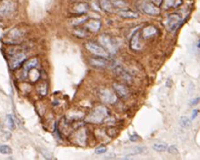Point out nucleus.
Segmentation results:
<instances>
[{
  "label": "nucleus",
  "mask_w": 200,
  "mask_h": 160,
  "mask_svg": "<svg viewBox=\"0 0 200 160\" xmlns=\"http://www.w3.org/2000/svg\"><path fill=\"white\" fill-rule=\"evenodd\" d=\"M141 38H142V34L141 32L137 30L132 36L131 40H130V48L132 50H141L143 48V44L141 42Z\"/></svg>",
  "instance_id": "9d476101"
},
{
  "label": "nucleus",
  "mask_w": 200,
  "mask_h": 160,
  "mask_svg": "<svg viewBox=\"0 0 200 160\" xmlns=\"http://www.w3.org/2000/svg\"><path fill=\"white\" fill-rule=\"evenodd\" d=\"M182 0H162L160 7L163 10H170L171 8L180 7L182 5Z\"/></svg>",
  "instance_id": "ddd939ff"
},
{
  "label": "nucleus",
  "mask_w": 200,
  "mask_h": 160,
  "mask_svg": "<svg viewBox=\"0 0 200 160\" xmlns=\"http://www.w3.org/2000/svg\"></svg>",
  "instance_id": "c9c22d12"
},
{
  "label": "nucleus",
  "mask_w": 200,
  "mask_h": 160,
  "mask_svg": "<svg viewBox=\"0 0 200 160\" xmlns=\"http://www.w3.org/2000/svg\"><path fill=\"white\" fill-rule=\"evenodd\" d=\"M113 88L116 92V95L121 98H126L129 96L130 91L126 85H124L121 83H114L113 84Z\"/></svg>",
  "instance_id": "9b49d317"
},
{
  "label": "nucleus",
  "mask_w": 200,
  "mask_h": 160,
  "mask_svg": "<svg viewBox=\"0 0 200 160\" xmlns=\"http://www.w3.org/2000/svg\"><path fill=\"white\" fill-rule=\"evenodd\" d=\"M86 27L92 33H97L100 30V28H101V21L97 20H97L96 19L90 20V21L87 23Z\"/></svg>",
  "instance_id": "6ab92c4d"
},
{
  "label": "nucleus",
  "mask_w": 200,
  "mask_h": 160,
  "mask_svg": "<svg viewBox=\"0 0 200 160\" xmlns=\"http://www.w3.org/2000/svg\"><path fill=\"white\" fill-rule=\"evenodd\" d=\"M145 150H146V147H134L131 148L127 152V154L129 156H134V155H138V154H143V152H145Z\"/></svg>",
  "instance_id": "4be33fe9"
},
{
  "label": "nucleus",
  "mask_w": 200,
  "mask_h": 160,
  "mask_svg": "<svg viewBox=\"0 0 200 160\" xmlns=\"http://www.w3.org/2000/svg\"><path fill=\"white\" fill-rule=\"evenodd\" d=\"M114 7L119 8V9H124L128 7V4L124 1V0H111Z\"/></svg>",
  "instance_id": "b1692460"
},
{
  "label": "nucleus",
  "mask_w": 200,
  "mask_h": 160,
  "mask_svg": "<svg viewBox=\"0 0 200 160\" xmlns=\"http://www.w3.org/2000/svg\"><path fill=\"white\" fill-rule=\"evenodd\" d=\"M117 14L119 16L123 17L124 19H136L139 17L138 13L128 9H121L120 11H118Z\"/></svg>",
  "instance_id": "2eb2a0df"
},
{
  "label": "nucleus",
  "mask_w": 200,
  "mask_h": 160,
  "mask_svg": "<svg viewBox=\"0 0 200 160\" xmlns=\"http://www.w3.org/2000/svg\"><path fill=\"white\" fill-rule=\"evenodd\" d=\"M37 64H38V59L36 58H34V59L28 60L27 62H25V64H24V71H23V77H24V78H25V77H27L29 70L35 68L37 66Z\"/></svg>",
  "instance_id": "a211bd4d"
},
{
  "label": "nucleus",
  "mask_w": 200,
  "mask_h": 160,
  "mask_svg": "<svg viewBox=\"0 0 200 160\" xmlns=\"http://www.w3.org/2000/svg\"><path fill=\"white\" fill-rule=\"evenodd\" d=\"M106 150H107V148L105 147H98L96 148V150H95V153L97 154V155H101V154H104L106 152Z\"/></svg>",
  "instance_id": "c85d7f7f"
},
{
  "label": "nucleus",
  "mask_w": 200,
  "mask_h": 160,
  "mask_svg": "<svg viewBox=\"0 0 200 160\" xmlns=\"http://www.w3.org/2000/svg\"><path fill=\"white\" fill-rule=\"evenodd\" d=\"M198 113H199V111H198L197 109H194L193 111H192V116H191V119H192V120H195V119L197 117Z\"/></svg>",
  "instance_id": "2f4dec72"
},
{
  "label": "nucleus",
  "mask_w": 200,
  "mask_h": 160,
  "mask_svg": "<svg viewBox=\"0 0 200 160\" xmlns=\"http://www.w3.org/2000/svg\"><path fill=\"white\" fill-rule=\"evenodd\" d=\"M197 48H198V49H200V40L198 41V43H197Z\"/></svg>",
  "instance_id": "f704fd0d"
},
{
  "label": "nucleus",
  "mask_w": 200,
  "mask_h": 160,
  "mask_svg": "<svg viewBox=\"0 0 200 160\" xmlns=\"http://www.w3.org/2000/svg\"><path fill=\"white\" fill-rule=\"evenodd\" d=\"M98 41L109 54H114V53L116 52V50H117V43L111 37L110 35H100L99 38H98Z\"/></svg>",
  "instance_id": "7ed1b4c3"
},
{
  "label": "nucleus",
  "mask_w": 200,
  "mask_h": 160,
  "mask_svg": "<svg viewBox=\"0 0 200 160\" xmlns=\"http://www.w3.org/2000/svg\"><path fill=\"white\" fill-rule=\"evenodd\" d=\"M26 59V55L23 52H14L9 55V67L11 70H16Z\"/></svg>",
  "instance_id": "6e6552de"
},
{
  "label": "nucleus",
  "mask_w": 200,
  "mask_h": 160,
  "mask_svg": "<svg viewBox=\"0 0 200 160\" xmlns=\"http://www.w3.org/2000/svg\"><path fill=\"white\" fill-rule=\"evenodd\" d=\"M109 111L104 106H98L90 112L86 119L88 122L91 123H101L108 117Z\"/></svg>",
  "instance_id": "f257e3e1"
},
{
  "label": "nucleus",
  "mask_w": 200,
  "mask_h": 160,
  "mask_svg": "<svg viewBox=\"0 0 200 160\" xmlns=\"http://www.w3.org/2000/svg\"><path fill=\"white\" fill-rule=\"evenodd\" d=\"M115 72H116V74L117 75L118 77H121L125 82H127V83H131L132 82V77L131 74L127 70H124V67L118 65V66H116L115 68Z\"/></svg>",
  "instance_id": "f8f14e48"
},
{
  "label": "nucleus",
  "mask_w": 200,
  "mask_h": 160,
  "mask_svg": "<svg viewBox=\"0 0 200 160\" xmlns=\"http://www.w3.org/2000/svg\"><path fill=\"white\" fill-rule=\"evenodd\" d=\"M98 96L103 103L107 105H113L117 101L116 95L107 88H103L98 91Z\"/></svg>",
  "instance_id": "1a4fd4ad"
},
{
  "label": "nucleus",
  "mask_w": 200,
  "mask_h": 160,
  "mask_svg": "<svg viewBox=\"0 0 200 160\" xmlns=\"http://www.w3.org/2000/svg\"><path fill=\"white\" fill-rule=\"evenodd\" d=\"M38 91L39 93L41 94L42 95H45L47 94V86H46V84H41L39 85L38 87Z\"/></svg>",
  "instance_id": "cd10ccee"
},
{
  "label": "nucleus",
  "mask_w": 200,
  "mask_h": 160,
  "mask_svg": "<svg viewBox=\"0 0 200 160\" xmlns=\"http://www.w3.org/2000/svg\"><path fill=\"white\" fill-rule=\"evenodd\" d=\"M7 126L9 127V129L10 130H14V121L13 118H12V116L11 115H7Z\"/></svg>",
  "instance_id": "bb28decb"
},
{
  "label": "nucleus",
  "mask_w": 200,
  "mask_h": 160,
  "mask_svg": "<svg viewBox=\"0 0 200 160\" xmlns=\"http://www.w3.org/2000/svg\"><path fill=\"white\" fill-rule=\"evenodd\" d=\"M99 7L105 13H113L114 5L111 0H99Z\"/></svg>",
  "instance_id": "aec40b11"
},
{
  "label": "nucleus",
  "mask_w": 200,
  "mask_h": 160,
  "mask_svg": "<svg viewBox=\"0 0 200 160\" xmlns=\"http://www.w3.org/2000/svg\"><path fill=\"white\" fill-rule=\"evenodd\" d=\"M89 63L97 68H105L107 65V59L106 58L103 57H96V58H91L89 59Z\"/></svg>",
  "instance_id": "dca6fc26"
},
{
  "label": "nucleus",
  "mask_w": 200,
  "mask_h": 160,
  "mask_svg": "<svg viewBox=\"0 0 200 160\" xmlns=\"http://www.w3.org/2000/svg\"><path fill=\"white\" fill-rule=\"evenodd\" d=\"M85 47L89 52H91L94 55L106 58V59L109 57V53L105 50V49L104 48L102 45H99L97 43H95L93 42H89L86 43Z\"/></svg>",
  "instance_id": "423d86ee"
},
{
  "label": "nucleus",
  "mask_w": 200,
  "mask_h": 160,
  "mask_svg": "<svg viewBox=\"0 0 200 160\" xmlns=\"http://www.w3.org/2000/svg\"><path fill=\"white\" fill-rule=\"evenodd\" d=\"M152 148L157 152H164L168 150V145L166 143H156L152 146Z\"/></svg>",
  "instance_id": "393cba45"
},
{
  "label": "nucleus",
  "mask_w": 200,
  "mask_h": 160,
  "mask_svg": "<svg viewBox=\"0 0 200 160\" xmlns=\"http://www.w3.org/2000/svg\"><path fill=\"white\" fill-rule=\"evenodd\" d=\"M191 124H192V121L191 120L186 117V116H182L180 120V125L184 128V129H188L191 127Z\"/></svg>",
  "instance_id": "412c9836"
},
{
  "label": "nucleus",
  "mask_w": 200,
  "mask_h": 160,
  "mask_svg": "<svg viewBox=\"0 0 200 160\" xmlns=\"http://www.w3.org/2000/svg\"><path fill=\"white\" fill-rule=\"evenodd\" d=\"M15 10V4L13 0H2L0 2V17L7 18Z\"/></svg>",
  "instance_id": "20e7f679"
},
{
  "label": "nucleus",
  "mask_w": 200,
  "mask_h": 160,
  "mask_svg": "<svg viewBox=\"0 0 200 160\" xmlns=\"http://www.w3.org/2000/svg\"><path fill=\"white\" fill-rule=\"evenodd\" d=\"M168 151H169V153L172 154V155H177V154L179 153V150H178V148H177V147H176L175 146L170 147L168 148Z\"/></svg>",
  "instance_id": "7c9ffc66"
},
{
  "label": "nucleus",
  "mask_w": 200,
  "mask_h": 160,
  "mask_svg": "<svg viewBox=\"0 0 200 160\" xmlns=\"http://www.w3.org/2000/svg\"><path fill=\"white\" fill-rule=\"evenodd\" d=\"M0 153L3 155H9L12 153V148L7 145H2L0 146Z\"/></svg>",
  "instance_id": "a878e982"
},
{
  "label": "nucleus",
  "mask_w": 200,
  "mask_h": 160,
  "mask_svg": "<svg viewBox=\"0 0 200 160\" xmlns=\"http://www.w3.org/2000/svg\"><path fill=\"white\" fill-rule=\"evenodd\" d=\"M199 101H200V97L195 98L194 100H192V101H191V103H190V105H196L197 104H198V103H199Z\"/></svg>",
  "instance_id": "473e14b6"
},
{
  "label": "nucleus",
  "mask_w": 200,
  "mask_h": 160,
  "mask_svg": "<svg viewBox=\"0 0 200 160\" xmlns=\"http://www.w3.org/2000/svg\"><path fill=\"white\" fill-rule=\"evenodd\" d=\"M158 30L153 25H148L141 31V34L143 39H150L157 34Z\"/></svg>",
  "instance_id": "4468645a"
},
{
  "label": "nucleus",
  "mask_w": 200,
  "mask_h": 160,
  "mask_svg": "<svg viewBox=\"0 0 200 160\" xmlns=\"http://www.w3.org/2000/svg\"><path fill=\"white\" fill-rule=\"evenodd\" d=\"M89 10V6L86 2H79L74 6L73 11L78 14H86Z\"/></svg>",
  "instance_id": "f3484780"
},
{
  "label": "nucleus",
  "mask_w": 200,
  "mask_h": 160,
  "mask_svg": "<svg viewBox=\"0 0 200 160\" xmlns=\"http://www.w3.org/2000/svg\"><path fill=\"white\" fill-rule=\"evenodd\" d=\"M23 39V34L19 29H13L4 36L3 42L8 44H18Z\"/></svg>",
  "instance_id": "0eeeda50"
},
{
  "label": "nucleus",
  "mask_w": 200,
  "mask_h": 160,
  "mask_svg": "<svg viewBox=\"0 0 200 160\" xmlns=\"http://www.w3.org/2000/svg\"><path fill=\"white\" fill-rule=\"evenodd\" d=\"M182 21V18L180 16V14H177V13H173V14H170L166 19L165 22V26L166 29L172 33L174 31H176L179 26H180V23Z\"/></svg>",
  "instance_id": "39448f33"
},
{
  "label": "nucleus",
  "mask_w": 200,
  "mask_h": 160,
  "mask_svg": "<svg viewBox=\"0 0 200 160\" xmlns=\"http://www.w3.org/2000/svg\"><path fill=\"white\" fill-rule=\"evenodd\" d=\"M139 139V136L138 135H136V134H134V135H131L130 136V140L131 141H136V140H138Z\"/></svg>",
  "instance_id": "72a5a7b5"
},
{
  "label": "nucleus",
  "mask_w": 200,
  "mask_h": 160,
  "mask_svg": "<svg viewBox=\"0 0 200 160\" xmlns=\"http://www.w3.org/2000/svg\"><path fill=\"white\" fill-rule=\"evenodd\" d=\"M140 9L142 12L148 15H159L160 14V8L158 5H156L152 0H143L140 4Z\"/></svg>",
  "instance_id": "f03ea898"
},
{
  "label": "nucleus",
  "mask_w": 200,
  "mask_h": 160,
  "mask_svg": "<svg viewBox=\"0 0 200 160\" xmlns=\"http://www.w3.org/2000/svg\"><path fill=\"white\" fill-rule=\"evenodd\" d=\"M88 19H89V17H88L86 14H81V16L73 19L72 22H71V24H72V25H75V26H77V25H80V24L84 23Z\"/></svg>",
  "instance_id": "5701e85b"
},
{
  "label": "nucleus",
  "mask_w": 200,
  "mask_h": 160,
  "mask_svg": "<svg viewBox=\"0 0 200 160\" xmlns=\"http://www.w3.org/2000/svg\"><path fill=\"white\" fill-rule=\"evenodd\" d=\"M74 34L77 35V36H78V37H85L87 34H86V32L84 31V30H81V29H77L74 31Z\"/></svg>",
  "instance_id": "c756f323"
}]
</instances>
